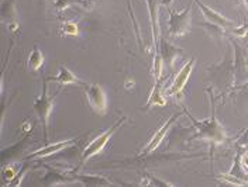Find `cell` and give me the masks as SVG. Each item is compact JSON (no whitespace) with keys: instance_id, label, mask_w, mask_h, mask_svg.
I'll return each mask as SVG.
<instances>
[{"instance_id":"10","label":"cell","mask_w":248,"mask_h":187,"mask_svg":"<svg viewBox=\"0 0 248 187\" xmlns=\"http://www.w3.org/2000/svg\"><path fill=\"white\" fill-rule=\"evenodd\" d=\"M196 4H198V7L201 9L202 14L204 16L207 23L216 24V26H220V27H223V29H232V27L235 26V23H234L232 20H229V18H226L224 16L218 14L216 10H213L212 7L203 4L201 0H196Z\"/></svg>"},{"instance_id":"3","label":"cell","mask_w":248,"mask_h":187,"mask_svg":"<svg viewBox=\"0 0 248 187\" xmlns=\"http://www.w3.org/2000/svg\"><path fill=\"white\" fill-rule=\"evenodd\" d=\"M57 96L54 97H49V93H48V80H44V85H43V92L41 94L35 99L34 101V106L32 109L35 110L41 124H43V128H44V137L46 140L48 138V121H49V117H51V111L54 109V101H55Z\"/></svg>"},{"instance_id":"5","label":"cell","mask_w":248,"mask_h":187,"mask_svg":"<svg viewBox=\"0 0 248 187\" xmlns=\"http://www.w3.org/2000/svg\"><path fill=\"white\" fill-rule=\"evenodd\" d=\"M83 93L93 111L99 114H106L108 111V97L105 89L97 83H83Z\"/></svg>"},{"instance_id":"18","label":"cell","mask_w":248,"mask_h":187,"mask_svg":"<svg viewBox=\"0 0 248 187\" xmlns=\"http://www.w3.org/2000/svg\"><path fill=\"white\" fill-rule=\"evenodd\" d=\"M54 4H55L58 12H62L72 4H78V0H54Z\"/></svg>"},{"instance_id":"7","label":"cell","mask_w":248,"mask_h":187,"mask_svg":"<svg viewBox=\"0 0 248 187\" xmlns=\"http://www.w3.org/2000/svg\"><path fill=\"white\" fill-rule=\"evenodd\" d=\"M181 115H182V113H176V114L170 115V118H168L164 124L161 125V127L155 131V134L153 135L151 141H150V142L147 144V146L142 149L141 155H150V154H153L154 151H156V149H158V146L161 145V142H162L164 138L167 137V134H168V131L170 129V127L175 124V121H176Z\"/></svg>"},{"instance_id":"19","label":"cell","mask_w":248,"mask_h":187,"mask_svg":"<svg viewBox=\"0 0 248 187\" xmlns=\"http://www.w3.org/2000/svg\"><path fill=\"white\" fill-rule=\"evenodd\" d=\"M232 35H235V37H240V38L246 37L248 34V23H244L243 26H240V27L232 30Z\"/></svg>"},{"instance_id":"8","label":"cell","mask_w":248,"mask_h":187,"mask_svg":"<svg viewBox=\"0 0 248 187\" xmlns=\"http://www.w3.org/2000/svg\"><path fill=\"white\" fill-rule=\"evenodd\" d=\"M147 6H148V14H150V21H151V30H153V48H154V54H158V37H159V7L162 3H165V0H145Z\"/></svg>"},{"instance_id":"13","label":"cell","mask_w":248,"mask_h":187,"mask_svg":"<svg viewBox=\"0 0 248 187\" xmlns=\"http://www.w3.org/2000/svg\"><path fill=\"white\" fill-rule=\"evenodd\" d=\"M74 180L82 183L83 186H113V182L99 174H75Z\"/></svg>"},{"instance_id":"12","label":"cell","mask_w":248,"mask_h":187,"mask_svg":"<svg viewBox=\"0 0 248 187\" xmlns=\"http://www.w3.org/2000/svg\"><path fill=\"white\" fill-rule=\"evenodd\" d=\"M48 82H57L60 85H83V82H80L79 79L77 78V75L69 71L68 68L65 66H60V71L55 76H49L46 78Z\"/></svg>"},{"instance_id":"16","label":"cell","mask_w":248,"mask_h":187,"mask_svg":"<svg viewBox=\"0 0 248 187\" xmlns=\"http://www.w3.org/2000/svg\"><path fill=\"white\" fill-rule=\"evenodd\" d=\"M220 180H223L224 183H229V185H232V186H248L247 182H244V180H241V179H238V177H235V176H232V174H221L220 177H218Z\"/></svg>"},{"instance_id":"2","label":"cell","mask_w":248,"mask_h":187,"mask_svg":"<svg viewBox=\"0 0 248 187\" xmlns=\"http://www.w3.org/2000/svg\"><path fill=\"white\" fill-rule=\"evenodd\" d=\"M125 121V117H120L113 127H110L108 129H106L105 132H102L100 135H97L94 140H92L86 146H85V149H83V152H82V155H80V163L83 165V163H86L91 158H93L94 155H97L99 152H102L103 149H105V146L108 145V140L116 134V131L123 125V123Z\"/></svg>"},{"instance_id":"21","label":"cell","mask_w":248,"mask_h":187,"mask_svg":"<svg viewBox=\"0 0 248 187\" xmlns=\"http://www.w3.org/2000/svg\"><path fill=\"white\" fill-rule=\"evenodd\" d=\"M243 1H244V4H246V7H247V9H248V0H243Z\"/></svg>"},{"instance_id":"17","label":"cell","mask_w":248,"mask_h":187,"mask_svg":"<svg viewBox=\"0 0 248 187\" xmlns=\"http://www.w3.org/2000/svg\"><path fill=\"white\" fill-rule=\"evenodd\" d=\"M61 31L63 34H66V35H79V29H78L77 23H74V21H66V23H63L61 27Z\"/></svg>"},{"instance_id":"15","label":"cell","mask_w":248,"mask_h":187,"mask_svg":"<svg viewBox=\"0 0 248 187\" xmlns=\"http://www.w3.org/2000/svg\"><path fill=\"white\" fill-rule=\"evenodd\" d=\"M139 186H159V187H173L172 183L165 182L159 177H156L155 174L151 173H145L144 177H141V182L139 183Z\"/></svg>"},{"instance_id":"9","label":"cell","mask_w":248,"mask_h":187,"mask_svg":"<svg viewBox=\"0 0 248 187\" xmlns=\"http://www.w3.org/2000/svg\"><path fill=\"white\" fill-rule=\"evenodd\" d=\"M75 144H77V140L61 141V142H57V144L46 145L44 148H40V149L29 154L26 158L27 159H44V158H49V156L55 155L57 152H60L62 149H65V148H71Z\"/></svg>"},{"instance_id":"1","label":"cell","mask_w":248,"mask_h":187,"mask_svg":"<svg viewBox=\"0 0 248 187\" xmlns=\"http://www.w3.org/2000/svg\"><path fill=\"white\" fill-rule=\"evenodd\" d=\"M185 113L196 128V134H195V137H192V140H204L212 142V144H216V145L224 144L227 141V134L221 124L217 121L215 115H212L210 118H206V120H196L187 113V110H185Z\"/></svg>"},{"instance_id":"4","label":"cell","mask_w":248,"mask_h":187,"mask_svg":"<svg viewBox=\"0 0 248 187\" xmlns=\"http://www.w3.org/2000/svg\"><path fill=\"white\" fill-rule=\"evenodd\" d=\"M168 31L170 37H184L189 32L192 24V3L181 13L168 10Z\"/></svg>"},{"instance_id":"6","label":"cell","mask_w":248,"mask_h":187,"mask_svg":"<svg viewBox=\"0 0 248 187\" xmlns=\"http://www.w3.org/2000/svg\"><path fill=\"white\" fill-rule=\"evenodd\" d=\"M196 65V59H189L187 62L181 68V71L178 72V75L175 76L173 82L170 83V86L165 90V94L167 96H178V94L182 93V90L185 89L186 83L189 80V76L190 73L193 72V68Z\"/></svg>"},{"instance_id":"20","label":"cell","mask_w":248,"mask_h":187,"mask_svg":"<svg viewBox=\"0 0 248 187\" xmlns=\"http://www.w3.org/2000/svg\"><path fill=\"white\" fill-rule=\"evenodd\" d=\"M97 0H78V4H80L85 10H92L93 4L96 3Z\"/></svg>"},{"instance_id":"14","label":"cell","mask_w":248,"mask_h":187,"mask_svg":"<svg viewBox=\"0 0 248 187\" xmlns=\"http://www.w3.org/2000/svg\"><path fill=\"white\" fill-rule=\"evenodd\" d=\"M44 63V55L41 52V49L38 47L32 48L29 55V61H27V65L30 68L31 71H38Z\"/></svg>"},{"instance_id":"11","label":"cell","mask_w":248,"mask_h":187,"mask_svg":"<svg viewBox=\"0 0 248 187\" xmlns=\"http://www.w3.org/2000/svg\"><path fill=\"white\" fill-rule=\"evenodd\" d=\"M165 82H167V78H159L158 80H155L154 87L151 90V94H150L148 101H147L144 109H151L154 106H161V107L167 106V100L164 97V94H165V92H164V83Z\"/></svg>"}]
</instances>
